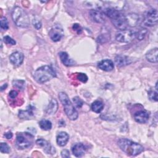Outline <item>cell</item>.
I'll use <instances>...</instances> for the list:
<instances>
[{
  "instance_id": "9",
  "label": "cell",
  "mask_w": 158,
  "mask_h": 158,
  "mask_svg": "<svg viewBox=\"0 0 158 158\" xmlns=\"http://www.w3.org/2000/svg\"><path fill=\"white\" fill-rule=\"evenodd\" d=\"M63 34L64 31L62 27L57 25H54L49 33L51 39L54 42L60 41L63 36Z\"/></svg>"
},
{
  "instance_id": "33",
  "label": "cell",
  "mask_w": 158,
  "mask_h": 158,
  "mask_svg": "<svg viewBox=\"0 0 158 158\" xmlns=\"http://www.w3.org/2000/svg\"><path fill=\"white\" fill-rule=\"evenodd\" d=\"M3 41L6 44H10V45H15V44H16V41L14 40H13L11 37L9 36H4Z\"/></svg>"
},
{
  "instance_id": "34",
  "label": "cell",
  "mask_w": 158,
  "mask_h": 158,
  "mask_svg": "<svg viewBox=\"0 0 158 158\" xmlns=\"http://www.w3.org/2000/svg\"><path fill=\"white\" fill-rule=\"evenodd\" d=\"M77 79L83 83H86L88 81V77L85 73H79L77 75Z\"/></svg>"
},
{
  "instance_id": "12",
  "label": "cell",
  "mask_w": 158,
  "mask_h": 158,
  "mask_svg": "<svg viewBox=\"0 0 158 158\" xmlns=\"http://www.w3.org/2000/svg\"><path fill=\"white\" fill-rule=\"evenodd\" d=\"M23 59L24 56L23 53L19 51L12 53L9 57L10 62L15 66L20 65L23 61Z\"/></svg>"
},
{
  "instance_id": "17",
  "label": "cell",
  "mask_w": 158,
  "mask_h": 158,
  "mask_svg": "<svg viewBox=\"0 0 158 158\" xmlns=\"http://www.w3.org/2000/svg\"><path fill=\"white\" fill-rule=\"evenodd\" d=\"M132 62L131 59L125 56H117L115 57V62L118 67H123L127 65H129Z\"/></svg>"
},
{
  "instance_id": "3",
  "label": "cell",
  "mask_w": 158,
  "mask_h": 158,
  "mask_svg": "<svg viewBox=\"0 0 158 158\" xmlns=\"http://www.w3.org/2000/svg\"><path fill=\"white\" fill-rule=\"evenodd\" d=\"M34 79L39 83H44L56 76L54 69L49 65H43L38 68L33 73Z\"/></svg>"
},
{
  "instance_id": "4",
  "label": "cell",
  "mask_w": 158,
  "mask_h": 158,
  "mask_svg": "<svg viewBox=\"0 0 158 158\" xmlns=\"http://www.w3.org/2000/svg\"><path fill=\"white\" fill-rule=\"evenodd\" d=\"M59 98L64 107V112L67 117L71 120H76L78 116V112L69 99L68 95L64 92H60L59 94Z\"/></svg>"
},
{
  "instance_id": "32",
  "label": "cell",
  "mask_w": 158,
  "mask_h": 158,
  "mask_svg": "<svg viewBox=\"0 0 158 158\" xmlns=\"http://www.w3.org/2000/svg\"><path fill=\"white\" fill-rule=\"evenodd\" d=\"M73 101L75 106L78 108H81L82 106L83 105V101L78 97V96H75L73 98Z\"/></svg>"
},
{
  "instance_id": "14",
  "label": "cell",
  "mask_w": 158,
  "mask_h": 158,
  "mask_svg": "<svg viewBox=\"0 0 158 158\" xmlns=\"http://www.w3.org/2000/svg\"><path fill=\"white\" fill-rule=\"evenodd\" d=\"M86 151V147L82 143H76L72 148V151L73 154L77 157H80L84 156Z\"/></svg>"
},
{
  "instance_id": "7",
  "label": "cell",
  "mask_w": 158,
  "mask_h": 158,
  "mask_svg": "<svg viewBox=\"0 0 158 158\" xmlns=\"http://www.w3.org/2000/svg\"><path fill=\"white\" fill-rule=\"evenodd\" d=\"M115 38L120 43H130L135 38V31L127 29L119 31L116 33Z\"/></svg>"
},
{
  "instance_id": "25",
  "label": "cell",
  "mask_w": 158,
  "mask_h": 158,
  "mask_svg": "<svg viewBox=\"0 0 158 158\" xmlns=\"http://www.w3.org/2000/svg\"><path fill=\"white\" fill-rule=\"evenodd\" d=\"M39 126L43 130H49L52 128V123L48 120H42L39 122Z\"/></svg>"
},
{
  "instance_id": "1",
  "label": "cell",
  "mask_w": 158,
  "mask_h": 158,
  "mask_svg": "<svg viewBox=\"0 0 158 158\" xmlns=\"http://www.w3.org/2000/svg\"><path fill=\"white\" fill-rule=\"evenodd\" d=\"M105 15L109 17L112 24L116 28L121 30H126L128 27L125 15H124L118 10L114 7H107L104 10Z\"/></svg>"
},
{
  "instance_id": "8",
  "label": "cell",
  "mask_w": 158,
  "mask_h": 158,
  "mask_svg": "<svg viewBox=\"0 0 158 158\" xmlns=\"http://www.w3.org/2000/svg\"><path fill=\"white\" fill-rule=\"evenodd\" d=\"M158 20L157 11L156 9H150L145 15L143 24L147 27H152L157 24Z\"/></svg>"
},
{
  "instance_id": "35",
  "label": "cell",
  "mask_w": 158,
  "mask_h": 158,
  "mask_svg": "<svg viewBox=\"0 0 158 158\" xmlns=\"http://www.w3.org/2000/svg\"><path fill=\"white\" fill-rule=\"evenodd\" d=\"M72 28H73V30L74 31H77V33L78 34H80V33H81V31H82V28H81V27L80 25L79 24H78V23H74V24L73 25V26H72Z\"/></svg>"
},
{
  "instance_id": "29",
  "label": "cell",
  "mask_w": 158,
  "mask_h": 158,
  "mask_svg": "<svg viewBox=\"0 0 158 158\" xmlns=\"http://www.w3.org/2000/svg\"><path fill=\"white\" fill-rule=\"evenodd\" d=\"M0 25L1 28L4 30H6L9 28V23L6 17H1L0 20Z\"/></svg>"
},
{
  "instance_id": "38",
  "label": "cell",
  "mask_w": 158,
  "mask_h": 158,
  "mask_svg": "<svg viewBox=\"0 0 158 158\" xmlns=\"http://www.w3.org/2000/svg\"><path fill=\"white\" fill-rule=\"evenodd\" d=\"M12 133L11 131H8V132H6L5 134H4V136L7 138V139H11L12 138Z\"/></svg>"
},
{
  "instance_id": "13",
  "label": "cell",
  "mask_w": 158,
  "mask_h": 158,
  "mask_svg": "<svg viewBox=\"0 0 158 158\" xmlns=\"http://www.w3.org/2000/svg\"><path fill=\"white\" fill-rule=\"evenodd\" d=\"M36 143L38 146L41 147L47 154H52L55 153V149L46 140L43 139H38L36 141Z\"/></svg>"
},
{
  "instance_id": "19",
  "label": "cell",
  "mask_w": 158,
  "mask_h": 158,
  "mask_svg": "<svg viewBox=\"0 0 158 158\" xmlns=\"http://www.w3.org/2000/svg\"><path fill=\"white\" fill-rule=\"evenodd\" d=\"M158 48H155L151 49L146 54V59L151 63H157L158 61Z\"/></svg>"
},
{
  "instance_id": "24",
  "label": "cell",
  "mask_w": 158,
  "mask_h": 158,
  "mask_svg": "<svg viewBox=\"0 0 158 158\" xmlns=\"http://www.w3.org/2000/svg\"><path fill=\"white\" fill-rule=\"evenodd\" d=\"M110 38V34L108 33H102V34H101L100 35H99L96 39V41L98 43L104 44V43H106L107 41H109Z\"/></svg>"
},
{
  "instance_id": "31",
  "label": "cell",
  "mask_w": 158,
  "mask_h": 158,
  "mask_svg": "<svg viewBox=\"0 0 158 158\" xmlns=\"http://www.w3.org/2000/svg\"><path fill=\"white\" fill-rule=\"evenodd\" d=\"M32 23H33V25L34 26V27L37 29V30H39L41 28V25H42V23H41V20L36 18V17H35L33 20H32Z\"/></svg>"
},
{
  "instance_id": "36",
  "label": "cell",
  "mask_w": 158,
  "mask_h": 158,
  "mask_svg": "<svg viewBox=\"0 0 158 158\" xmlns=\"http://www.w3.org/2000/svg\"><path fill=\"white\" fill-rule=\"evenodd\" d=\"M61 156L62 157H70V152L67 149H63L61 151Z\"/></svg>"
},
{
  "instance_id": "5",
  "label": "cell",
  "mask_w": 158,
  "mask_h": 158,
  "mask_svg": "<svg viewBox=\"0 0 158 158\" xmlns=\"http://www.w3.org/2000/svg\"><path fill=\"white\" fill-rule=\"evenodd\" d=\"M12 19L15 24L19 27L26 28L30 24V19L27 13L19 6H15L12 9Z\"/></svg>"
},
{
  "instance_id": "18",
  "label": "cell",
  "mask_w": 158,
  "mask_h": 158,
  "mask_svg": "<svg viewBox=\"0 0 158 158\" xmlns=\"http://www.w3.org/2000/svg\"><path fill=\"white\" fill-rule=\"evenodd\" d=\"M69 139V135L65 131L59 132L56 137L57 144L60 146H64Z\"/></svg>"
},
{
  "instance_id": "27",
  "label": "cell",
  "mask_w": 158,
  "mask_h": 158,
  "mask_svg": "<svg viewBox=\"0 0 158 158\" xmlns=\"http://www.w3.org/2000/svg\"><path fill=\"white\" fill-rule=\"evenodd\" d=\"M25 81L22 80H14L12 81V85L19 89H23L25 87Z\"/></svg>"
},
{
  "instance_id": "26",
  "label": "cell",
  "mask_w": 158,
  "mask_h": 158,
  "mask_svg": "<svg viewBox=\"0 0 158 158\" xmlns=\"http://www.w3.org/2000/svg\"><path fill=\"white\" fill-rule=\"evenodd\" d=\"M148 31L144 28H141L137 31H135V38H137L138 40H142L144 38L146 35Z\"/></svg>"
},
{
  "instance_id": "21",
  "label": "cell",
  "mask_w": 158,
  "mask_h": 158,
  "mask_svg": "<svg viewBox=\"0 0 158 158\" xmlns=\"http://www.w3.org/2000/svg\"><path fill=\"white\" fill-rule=\"evenodd\" d=\"M59 55L60 60L64 65L66 66H72L75 65V61L69 57V55L66 52H59Z\"/></svg>"
},
{
  "instance_id": "28",
  "label": "cell",
  "mask_w": 158,
  "mask_h": 158,
  "mask_svg": "<svg viewBox=\"0 0 158 158\" xmlns=\"http://www.w3.org/2000/svg\"><path fill=\"white\" fill-rule=\"evenodd\" d=\"M157 91H153V90H150L148 92V98L149 99L152 101L156 102L158 100V96H157Z\"/></svg>"
},
{
  "instance_id": "20",
  "label": "cell",
  "mask_w": 158,
  "mask_h": 158,
  "mask_svg": "<svg viewBox=\"0 0 158 158\" xmlns=\"http://www.w3.org/2000/svg\"><path fill=\"white\" fill-rule=\"evenodd\" d=\"M58 109V102L56 99L52 98L49 104L48 105L46 109V112L48 115H54L56 114Z\"/></svg>"
},
{
  "instance_id": "22",
  "label": "cell",
  "mask_w": 158,
  "mask_h": 158,
  "mask_svg": "<svg viewBox=\"0 0 158 158\" xmlns=\"http://www.w3.org/2000/svg\"><path fill=\"white\" fill-rule=\"evenodd\" d=\"M34 114L31 109H27L25 110H20L19 112V117L21 119H30Z\"/></svg>"
},
{
  "instance_id": "37",
  "label": "cell",
  "mask_w": 158,
  "mask_h": 158,
  "mask_svg": "<svg viewBox=\"0 0 158 158\" xmlns=\"http://www.w3.org/2000/svg\"><path fill=\"white\" fill-rule=\"evenodd\" d=\"M17 94H18L17 92L16 91H14V90H12V91H10L9 92V96H10L11 98H12V99L16 98L17 96Z\"/></svg>"
},
{
  "instance_id": "11",
  "label": "cell",
  "mask_w": 158,
  "mask_h": 158,
  "mask_svg": "<svg viewBox=\"0 0 158 158\" xmlns=\"http://www.w3.org/2000/svg\"><path fill=\"white\" fill-rule=\"evenodd\" d=\"M133 117L136 122L139 123H144L148 120L149 118V114L146 110H141L136 112L134 114Z\"/></svg>"
},
{
  "instance_id": "2",
  "label": "cell",
  "mask_w": 158,
  "mask_h": 158,
  "mask_svg": "<svg viewBox=\"0 0 158 158\" xmlns=\"http://www.w3.org/2000/svg\"><path fill=\"white\" fill-rule=\"evenodd\" d=\"M118 146L123 152L130 156H137L144 151L141 144L126 138L120 139L118 141Z\"/></svg>"
},
{
  "instance_id": "6",
  "label": "cell",
  "mask_w": 158,
  "mask_h": 158,
  "mask_svg": "<svg viewBox=\"0 0 158 158\" xmlns=\"http://www.w3.org/2000/svg\"><path fill=\"white\" fill-rule=\"evenodd\" d=\"M33 143V136L27 132L17 133L16 135L15 143L17 146L20 149L30 148Z\"/></svg>"
},
{
  "instance_id": "10",
  "label": "cell",
  "mask_w": 158,
  "mask_h": 158,
  "mask_svg": "<svg viewBox=\"0 0 158 158\" xmlns=\"http://www.w3.org/2000/svg\"><path fill=\"white\" fill-rule=\"evenodd\" d=\"M90 18L96 23H103L105 21V14L99 10L91 9L89 12Z\"/></svg>"
},
{
  "instance_id": "39",
  "label": "cell",
  "mask_w": 158,
  "mask_h": 158,
  "mask_svg": "<svg viewBox=\"0 0 158 158\" xmlns=\"http://www.w3.org/2000/svg\"><path fill=\"white\" fill-rule=\"evenodd\" d=\"M7 83L4 84V85H2V86H1V91H3L4 89H6V87H7Z\"/></svg>"
},
{
  "instance_id": "15",
  "label": "cell",
  "mask_w": 158,
  "mask_h": 158,
  "mask_svg": "<svg viewBox=\"0 0 158 158\" xmlns=\"http://www.w3.org/2000/svg\"><path fill=\"white\" fill-rule=\"evenodd\" d=\"M98 66L100 69L106 72H110L114 68V62L109 59H104L100 61L98 63Z\"/></svg>"
},
{
  "instance_id": "23",
  "label": "cell",
  "mask_w": 158,
  "mask_h": 158,
  "mask_svg": "<svg viewBox=\"0 0 158 158\" xmlns=\"http://www.w3.org/2000/svg\"><path fill=\"white\" fill-rule=\"evenodd\" d=\"M104 107V104L100 101H94L91 106V108L92 110L96 113L101 112Z\"/></svg>"
},
{
  "instance_id": "30",
  "label": "cell",
  "mask_w": 158,
  "mask_h": 158,
  "mask_svg": "<svg viewBox=\"0 0 158 158\" xmlns=\"http://www.w3.org/2000/svg\"><path fill=\"white\" fill-rule=\"evenodd\" d=\"M0 151L2 153H9L10 151V148L6 143H1L0 145Z\"/></svg>"
},
{
  "instance_id": "16",
  "label": "cell",
  "mask_w": 158,
  "mask_h": 158,
  "mask_svg": "<svg viewBox=\"0 0 158 158\" xmlns=\"http://www.w3.org/2000/svg\"><path fill=\"white\" fill-rule=\"evenodd\" d=\"M128 26L134 27H136L139 22V17L138 14L131 13L125 16Z\"/></svg>"
}]
</instances>
